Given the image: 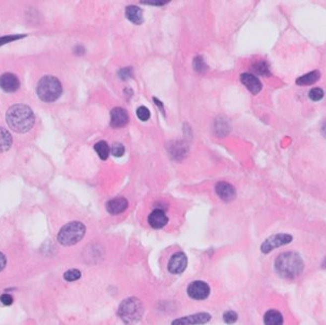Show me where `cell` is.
Wrapping results in <instances>:
<instances>
[{
  "instance_id": "cell-1",
  "label": "cell",
  "mask_w": 326,
  "mask_h": 325,
  "mask_svg": "<svg viewBox=\"0 0 326 325\" xmlns=\"http://www.w3.org/2000/svg\"><path fill=\"white\" fill-rule=\"evenodd\" d=\"M6 124L17 133H26L35 125V115L32 110L24 104H15L6 111Z\"/></svg>"
},
{
  "instance_id": "cell-2",
  "label": "cell",
  "mask_w": 326,
  "mask_h": 325,
  "mask_svg": "<svg viewBox=\"0 0 326 325\" xmlns=\"http://www.w3.org/2000/svg\"><path fill=\"white\" fill-rule=\"evenodd\" d=\"M275 269L280 277L293 279L301 275L304 269V262L298 254L289 251L278 256L275 261Z\"/></svg>"
},
{
  "instance_id": "cell-3",
  "label": "cell",
  "mask_w": 326,
  "mask_h": 325,
  "mask_svg": "<svg viewBox=\"0 0 326 325\" xmlns=\"http://www.w3.org/2000/svg\"><path fill=\"white\" fill-rule=\"evenodd\" d=\"M63 92L62 83L55 76H44L40 79L37 88V94L43 102H54L61 97Z\"/></svg>"
},
{
  "instance_id": "cell-4",
  "label": "cell",
  "mask_w": 326,
  "mask_h": 325,
  "mask_svg": "<svg viewBox=\"0 0 326 325\" xmlns=\"http://www.w3.org/2000/svg\"><path fill=\"white\" fill-rule=\"evenodd\" d=\"M86 233V228L82 222L72 221L64 227L59 231L57 235V241L63 246H73L82 241Z\"/></svg>"
},
{
  "instance_id": "cell-5",
  "label": "cell",
  "mask_w": 326,
  "mask_h": 325,
  "mask_svg": "<svg viewBox=\"0 0 326 325\" xmlns=\"http://www.w3.org/2000/svg\"><path fill=\"white\" fill-rule=\"evenodd\" d=\"M144 313L143 305L137 298L130 297L125 300L119 306L118 314L126 323H135L141 319Z\"/></svg>"
},
{
  "instance_id": "cell-6",
  "label": "cell",
  "mask_w": 326,
  "mask_h": 325,
  "mask_svg": "<svg viewBox=\"0 0 326 325\" xmlns=\"http://www.w3.org/2000/svg\"><path fill=\"white\" fill-rule=\"evenodd\" d=\"M292 241H293V237L290 234H276L268 237L267 240H265V242L262 244L261 250L263 254H269L270 251L274 249L284 246V245L290 244Z\"/></svg>"
},
{
  "instance_id": "cell-7",
  "label": "cell",
  "mask_w": 326,
  "mask_h": 325,
  "mask_svg": "<svg viewBox=\"0 0 326 325\" xmlns=\"http://www.w3.org/2000/svg\"><path fill=\"white\" fill-rule=\"evenodd\" d=\"M188 295L194 298V300L196 301H203L205 298H207L209 293H210V289L209 286L204 281H194L189 284L188 287Z\"/></svg>"
},
{
  "instance_id": "cell-8",
  "label": "cell",
  "mask_w": 326,
  "mask_h": 325,
  "mask_svg": "<svg viewBox=\"0 0 326 325\" xmlns=\"http://www.w3.org/2000/svg\"><path fill=\"white\" fill-rule=\"evenodd\" d=\"M187 264H188L187 256H186L184 253H176L171 257L168 264V268L171 274L178 275L182 274L186 269Z\"/></svg>"
},
{
  "instance_id": "cell-9",
  "label": "cell",
  "mask_w": 326,
  "mask_h": 325,
  "mask_svg": "<svg viewBox=\"0 0 326 325\" xmlns=\"http://www.w3.org/2000/svg\"><path fill=\"white\" fill-rule=\"evenodd\" d=\"M129 123L128 113L123 108H115L111 112V126L113 128H123Z\"/></svg>"
},
{
  "instance_id": "cell-10",
  "label": "cell",
  "mask_w": 326,
  "mask_h": 325,
  "mask_svg": "<svg viewBox=\"0 0 326 325\" xmlns=\"http://www.w3.org/2000/svg\"><path fill=\"white\" fill-rule=\"evenodd\" d=\"M216 194L218 196L223 200L224 202H231L236 196V190L232 185L225 182H220L216 185Z\"/></svg>"
},
{
  "instance_id": "cell-11",
  "label": "cell",
  "mask_w": 326,
  "mask_h": 325,
  "mask_svg": "<svg viewBox=\"0 0 326 325\" xmlns=\"http://www.w3.org/2000/svg\"><path fill=\"white\" fill-rule=\"evenodd\" d=\"M241 82L254 95H258L262 89L261 82L259 81V78L256 75L251 74V73H243L241 75Z\"/></svg>"
},
{
  "instance_id": "cell-12",
  "label": "cell",
  "mask_w": 326,
  "mask_h": 325,
  "mask_svg": "<svg viewBox=\"0 0 326 325\" xmlns=\"http://www.w3.org/2000/svg\"><path fill=\"white\" fill-rule=\"evenodd\" d=\"M0 88L5 92H14L19 88L18 78L12 73H4L0 76Z\"/></svg>"
},
{
  "instance_id": "cell-13",
  "label": "cell",
  "mask_w": 326,
  "mask_h": 325,
  "mask_svg": "<svg viewBox=\"0 0 326 325\" xmlns=\"http://www.w3.org/2000/svg\"><path fill=\"white\" fill-rule=\"evenodd\" d=\"M169 222V218L166 217L164 211L161 209H155L151 211V214L148 216V223L151 228L154 229H162Z\"/></svg>"
},
{
  "instance_id": "cell-14",
  "label": "cell",
  "mask_w": 326,
  "mask_h": 325,
  "mask_svg": "<svg viewBox=\"0 0 326 325\" xmlns=\"http://www.w3.org/2000/svg\"><path fill=\"white\" fill-rule=\"evenodd\" d=\"M128 208V201L125 197H115L106 203V210L111 215H119Z\"/></svg>"
},
{
  "instance_id": "cell-15",
  "label": "cell",
  "mask_w": 326,
  "mask_h": 325,
  "mask_svg": "<svg viewBox=\"0 0 326 325\" xmlns=\"http://www.w3.org/2000/svg\"><path fill=\"white\" fill-rule=\"evenodd\" d=\"M210 320L208 314H197L173 321L172 324H204Z\"/></svg>"
},
{
  "instance_id": "cell-16",
  "label": "cell",
  "mask_w": 326,
  "mask_h": 325,
  "mask_svg": "<svg viewBox=\"0 0 326 325\" xmlns=\"http://www.w3.org/2000/svg\"><path fill=\"white\" fill-rule=\"evenodd\" d=\"M126 16H127V18L133 24L139 25L144 22L143 11L136 5L127 6V9H126Z\"/></svg>"
},
{
  "instance_id": "cell-17",
  "label": "cell",
  "mask_w": 326,
  "mask_h": 325,
  "mask_svg": "<svg viewBox=\"0 0 326 325\" xmlns=\"http://www.w3.org/2000/svg\"><path fill=\"white\" fill-rule=\"evenodd\" d=\"M12 135L10 134V132L0 127V152H3L9 150L12 146Z\"/></svg>"
},
{
  "instance_id": "cell-18",
  "label": "cell",
  "mask_w": 326,
  "mask_h": 325,
  "mask_svg": "<svg viewBox=\"0 0 326 325\" xmlns=\"http://www.w3.org/2000/svg\"><path fill=\"white\" fill-rule=\"evenodd\" d=\"M264 323L268 325H280L283 323V318L279 311L269 310L264 316Z\"/></svg>"
},
{
  "instance_id": "cell-19",
  "label": "cell",
  "mask_w": 326,
  "mask_h": 325,
  "mask_svg": "<svg viewBox=\"0 0 326 325\" xmlns=\"http://www.w3.org/2000/svg\"><path fill=\"white\" fill-rule=\"evenodd\" d=\"M320 78V72L319 71H312L310 73H307L301 77H298L296 79V84L297 85H311L315 84L318 79Z\"/></svg>"
},
{
  "instance_id": "cell-20",
  "label": "cell",
  "mask_w": 326,
  "mask_h": 325,
  "mask_svg": "<svg viewBox=\"0 0 326 325\" xmlns=\"http://www.w3.org/2000/svg\"><path fill=\"white\" fill-rule=\"evenodd\" d=\"M95 150L97 151V154L99 155V157L102 159V160H106V159L109 158L110 154H111V148L110 146L108 145V143L104 142V141H100L95 145Z\"/></svg>"
},
{
  "instance_id": "cell-21",
  "label": "cell",
  "mask_w": 326,
  "mask_h": 325,
  "mask_svg": "<svg viewBox=\"0 0 326 325\" xmlns=\"http://www.w3.org/2000/svg\"><path fill=\"white\" fill-rule=\"evenodd\" d=\"M64 278L66 281H75L81 278V271L77 269H70L68 271H65Z\"/></svg>"
},
{
  "instance_id": "cell-22",
  "label": "cell",
  "mask_w": 326,
  "mask_h": 325,
  "mask_svg": "<svg viewBox=\"0 0 326 325\" xmlns=\"http://www.w3.org/2000/svg\"><path fill=\"white\" fill-rule=\"evenodd\" d=\"M323 97H324V91L319 87L312 88L309 91V98L312 101H320Z\"/></svg>"
},
{
  "instance_id": "cell-23",
  "label": "cell",
  "mask_w": 326,
  "mask_h": 325,
  "mask_svg": "<svg viewBox=\"0 0 326 325\" xmlns=\"http://www.w3.org/2000/svg\"><path fill=\"white\" fill-rule=\"evenodd\" d=\"M136 115H137L139 121L146 122V121H148V119L150 118V112H149V110L147 108L139 107L136 110Z\"/></svg>"
},
{
  "instance_id": "cell-24",
  "label": "cell",
  "mask_w": 326,
  "mask_h": 325,
  "mask_svg": "<svg viewBox=\"0 0 326 325\" xmlns=\"http://www.w3.org/2000/svg\"><path fill=\"white\" fill-rule=\"evenodd\" d=\"M194 68L197 72H205L206 69H207V65L204 63L202 57H196L194 62Z\"/></svg>"
},
{
  "instance_id": "cell-25",
  "label": "cell",
  "mask_w": 326,
  "mask_h": 325,
  "mask_svg": "<svg viewBox=\"0 0 326 325\" xmlns=\"http://www.w3.org/2000/svg\"><path fill=\"white\" fill-rule=\"evenodd\" d=\"M111 152H112V155L115 156V157H123L124 154H125L124 145L119 144V143H115L114 145L112 146Z\"/></svg>"
},
{
  "instance_id": "cell-26",
  "label": "cell",
  "mask_w": 326,
  "mask_h": 325,
  "mask_svg": "<svg viewBox=\"0 0 326 325\" xmlns=\"http://www.w3.org/2000/svg\"><path fill=\"white\" fill-rule=\"evenodd\" d=\"M255 71L258 72V73H260V74H268V68H267V65H266L265 63L263 62H260V63H258L255 65V67H254Z\"/></svg>"
},
{
  "instance_id": "cell-27",
  "label": "cell",
  "mask_w": 326,
  "mask_h": 325,
  "mask_svg": "<svg viewBox=\"0 0 326 325\" xmlns=\"http://www.w3.org/2000/svg\"><path fill=\"white\" fill-rule=\"evenodd\" d=\"M223 320L227 323H234L237 320V314L232 310L227 311V313L223 315Z\"/></svg>"
},
{
  "instance_id": "cell-28",
  "label": "cell",
  "mask_w": 326,
  "mask_h": 325,
  "mask_svg": "<svg viewBox=\"0 0 326 325\" xmlns=\"http://www.w3.org/2000/svg\"><path fill=\"white\" fill-rule=\"evenodd\" d=\"M24 36H10V37H2V38H0V45H3L5 43H9L11 41H14V40H17V39H21L23 38Z\"/></svg>"
},
{
  "instance_id": "cell-29",
  "label": "cell",
  "mask_w": 326,
  "mask_h": 325,
  "mask_svg": "<svg viewBox=\"0 0 326 325\" xmlns=\"http://www.w3.org/2000/svg\"><path fill=\"white\" fill-rule=\"evenodd\" d=\"M0 302H1L3 305H5V306H9V305H11L13 303V298L9 294H2L1 296H0Z\"/></svg>"
},
{
  "instance_id": "cell-30",
  "label": "cell",
  "mask_w": 326,
  "mask_h": 325,
  "mask_svg": "<svg viewBox=\"0 0 326 325\" xmlns=\"http://www.w3.org/2000/svg\"><path fill=\"white\" fill-rule=\"evenodd\" d=\"M5 264H6V259L1 253H0V271L4 268Z\"/></svg>"
},
{
  "instance_id": "cell-31",
  "label": "cell",
  "mask_w": 326,
  "mask_h": 325,
  "mask_svg": "<svg viewBox=\"0 0 326 325\" xmlns=\"http://www.w3.org/2000/svg\"><path fill=\"white\" fill-rule=\"evenodd\" d=\"M322 133H323V135L326 137V122L324 123L323 127H322Z\"/></svg>"
},
{
  "instance_id": "cell-32",
  "label": "cell",
  "mask_w": 326,
  "mask_h": 325,
  "mask_svg": "<svg viewBox=\"0 0 326 325\" xmlns=\"http://www.w3.org/2000/svg\"><path fill=\"white\" fill-rule=\"evenodd\" d=\"M324 266L326 267V259H325V261H324Z\"/></svg>"
}]
</instances>
